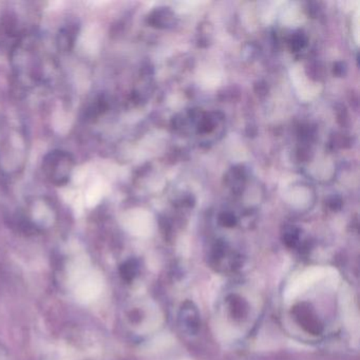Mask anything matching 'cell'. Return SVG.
Returning a JSON list of instances; mask_svg holds the SVG:
<instances>
[{
  "label": "cell",
  "mask_w": 360,
  "mask_h": 360,
  "mask_svg": "<svg viewBox=\"0 0 360 360\" xmlns=\"http://www.w3.org/2000/svg\"><path fill=\"white\" fill-rule=\"evenodd\" d=\"M223 316L235 326H248L252 322L254 309L250 299L240 290H229L222 300Z\"/></svg>",
  "instance_id": "6da1fadb"
},
{
  "label": "cell",
  "mask_w": 360,
  "mask_h": 360,
  "mask_svg": "<svg viewBox=\"0 0 360 360\" xmlns=\"http://www.w3.org/2000/svg\"><path fill=\"white\" fill-rule=\"evenodd\" d=\"M75 160L66 151L54 150L48 153L43 161V172L48 180L58 186L67 184L72 174Z\"/></svg>",
  "instance_id": "7a4b0ae2"
},
{
  "label": "cell",
  "mask_w": 360,
  "mask_h": 360,
  "mask_svg": "<svg viewBox=\"0 0 360 360\" xmlns=\"http://www.w3.org/2000/svg\"><path fill=\"white\" fill-rule=\"evenodd\" d=\"M292 318L301 330L311 336H320L324 333V324L315 309L307 302L298 303L292 311Z\"/></svg>",
  "instance_id": "3957f363"
},
{
  "label": "cell",
  "mask_w": 360,
  "mask_h": 360,
  "mask_svg": "<svg viewBox=\"0 0 360 360\" xmlns=\"http://www.w3.org/2000/svg\"><path fill=\"white\" fill-rule=\"evenodd\" d=\"M179 326L185 334L195 336L201 328V318L197 307L191 301H185L179 311Z\"/></svg>",
  "instance_id": "277c9868"
}]
</instances>
